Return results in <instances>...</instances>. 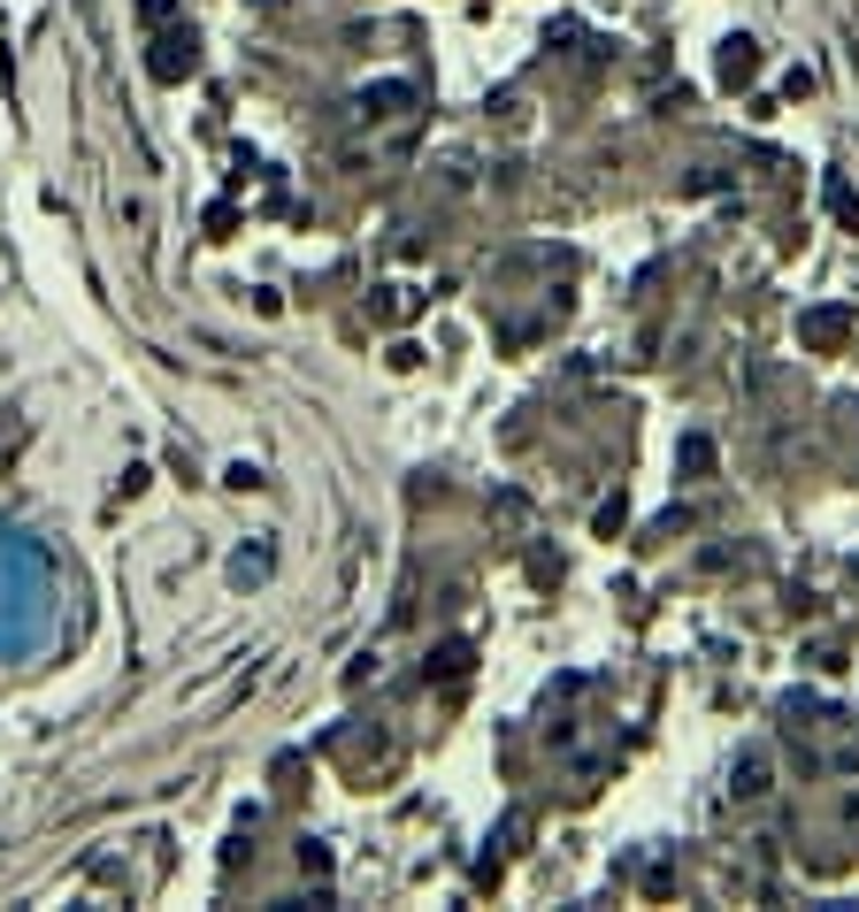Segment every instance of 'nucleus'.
<instances>
[{"mask_svg": "<svg viewBox=\"0 0 859 912\" xmlns=\"http://www.w3.org/2000/svg\"><path fill=\"white\" fill-rule=\"evenodd\" d=\"M752 69H760V55H752V39H729V47H722V77L736 85V77H752Z\"/></svg>", "mask_w": 859, "mask_h": 912, "instance_id": "1", "label": "nucleus"}]
</instances>
